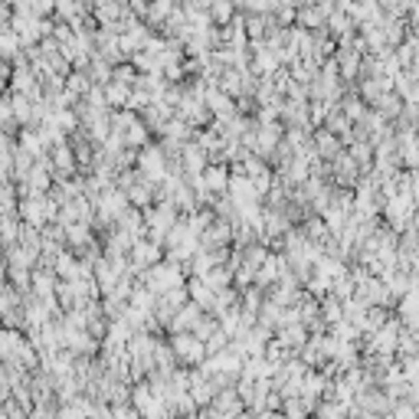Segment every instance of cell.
I'll return each instance as SVG.
<instances>
[{
    "label": "cell",
    "mask_w": 419,
    "mask_h": 419,
    "mask_svg": "<svg viewBox=\"0 0 419 419\" xmlns=\"http://www.w3.org/2000/svg\"><path fill=\"white\" fill-rule=\"evenodd\" d=\"M207 14H210V23H223L226 27L236 16V7H233V0H210Z\"/></svg>",
    "instance_id": "cell-1"
},
{
    "label": "cell",
    "mask_w": 419,
    "mask_h": 419,
    "mask_svg": "<svg viewBox=\"0 0 419 419\" xmlns=\"http://www.w3.org/2000/svg\"><path fill=\"white\" fill-rule=\"evenodd\" d=\"M295 20H299L305 30H308V27H314V30H318V27H325V16H321L318 7H301V10H295Z\"/></svg>",
    "instance_id": "cell-2"
},
{
    "label": "cell",
    "mask_w": 419,
    "mask_h": 419,
    "mask_svg": "<svg viewBox=\"0 0 419 419\" xmlns=\"http://www.w3.org/2000/svg\"><path fill=\"white\" fill-rule=\"evenodd\" d=\"M266 23H269V16H249V20H242V27H246V33L253 36V40H259V36H266Z\"/></svg>",
    "instance_id": "cell-3"
},
{
    "label": "cell",
    "mask_w": 419,
    "mask_h": 419,
    "mask_svg": "<svg viewBox=\"0 0 419 419\" xmlns=\"http://www.w3.org/2000/svg\"><path fill=\"white\" fill-rule=\"evenodd\" d=\"M328 23H331V30L341 33V36H347V33H351V16L341 14V10H334V14L328 16Z\"/></svg>",
    "instance_id": "cell-4"
},
{
    "label": "cell",
    "mask_w": 419,
    "mask_h": 419,
    "mask_svg": "<svg viewBox=\"0 0 419 419\" xmlns=\"http://www.w3.org/2000/svg\"><path fill=\"white\" fill-rule=\"evenodd\" d=\"M275 16H279V23H292V20H295V3H279V7H275Z\"/></svg>",
    "instance_id": "cell-5"
},
{
    "label": "cell",
    "mask_w": 419,
    "mask_h": 419,
    "mask_svg": "<svg viewBox=\"0 0 419 419\" xmlns=\"http://www.w3.org/2000/svg\"><path fill=\"white\" fill-rule=\"evenodd\" d=\"M255 66H259V69H269V66H272V56L266 53V49H262V53L255 56Z\"/></svg>",
    "instance_id": "cell-6"
},
{
    "label": "cell",
    "mask_w": 419,
    "mask_h": 419,
    "mask_svg": "<svg viewBox=\"0 0 419 419\" xmlns=\"http://www.w3.org/2000/svg\"><path fill=\"white\" fill-rule=\"evenodd\" d=\"M305 7H318V3H325V0H301Z\"/></svg>",
    "instance_id": "cell-7"
}]
</instances>
